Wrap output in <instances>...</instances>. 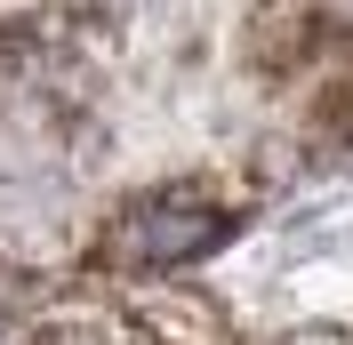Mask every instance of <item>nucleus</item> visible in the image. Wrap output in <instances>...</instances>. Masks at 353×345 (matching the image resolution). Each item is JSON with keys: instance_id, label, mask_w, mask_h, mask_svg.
I'll use <instances>...</instances> for the list:
<instances>
[{"instance_id": "1", "label": "nucleus", "mask_w": 353, "mask_h": 345, "mask_svg": "<svg viewBox=\"0 0 353 345\" xmlns=\"http://www.w3.org/2000/svg\"><path fill=\"white\" fill-rule=\"evenodd\" d=\"M233 241V209L217 201H193V193H169V201H145V209L121 225V265H145V273H176V265H201Z\"/></svg>"}, {"instance_id": "2", "label": "nucleus", "mask_w": 353, "mask_h": 345, "mask_svg": "<svg viewBox=\"0 0 353 345\" xmlns=\"http://www.w3.org/2000/svg\"><path fill=\"white\" fill-rule=\"evenodd\" d=\"M330 121H337V137L353 145V81H345V97H337V112H330Z\"/></svg>"}, {"instance_id": "3", "label": "nucleus", "mask_w": 353, "mask_h": 345, "mask_svg": "<svg viewBox=\"0 0 353 345\" xmlns=\"http://www.w3.org/2000/svg\"><path fill=\"white\" fill-rule=\"evenodd\" d=\"M0 345H17V337H8V329H0Z\"/></svg>"}]
</instances>
